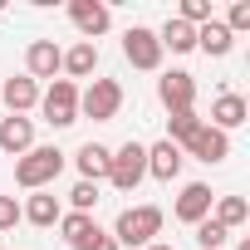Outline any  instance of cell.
Returning a JSON list of instances; mask_svg holds the SVG:
<instances>
[{"instance_id": "cell-1", "label": "cell", "mask_w": 250, "mask_h": 250, "mask_svg": "<svg viewBox=\"0 0 250 250\" xmlns=\"http://www.w3.org/2000/svg\"><path fill=\"white\" fill-rule=\"evenodd\" d=\"M64 152L54 147V143H35L20 162H15V187H25V191H49L54 187V177L64 172Z\"/></svg>"}, {"instance_id": "cell-2", "label": "cell", "mask_w": 250, "mask_h": 250, "mask_svg": "<svg viewBox=\"0 0 250 250\" xmlns=\"http://www.w3.org/2000/svg\"><path fill=\"white\" fill-rule=\"evenodd\" d=\"M157 230H162V206H128V211H118V221H113V240H118V250L123 245H133V250H147L152 240H157Z\"/></svg>"}, {"instance_id": "cell-3", "label": "cell", "mask_w": 250, "mask_h": 250, "mask_svg": "<svg viewBox=\"0 0 250 250\" xmlns=\"http://www.w3.org/2000/svg\"><path fill=\"white\" fill-rule=\"evenodd\" d=\"M108 182L118 187V191H138L143 182H147V147L143 143H123V147H113V162H108Z\"/></svg>"}, {"instance_id": "cell-4", "label": "cell", "mask_w": 250, "mask_h": 250, "mask_svg": "<svg viewBox=\"0 0 250 250\" xmlns=\"http://www.w3.org/2000/svg\"><path fill=\"white\" fill-rule=\"evenodd\" d=\"M40 113H44L49 128H74L79 123V83L54 79L49 88H40Z\"/></svg>"}, {"instance_id": "cell-5", "label": "cell", "mask_w": 250, "mask_h": 250, "mask_svg": "<svg viewBox=\"0 0 250 250\" xmlns=\"http://www.w3.org/2000/svg\"><path fill=\"white\" fill-rule=\"evenodd\" d=\"M118 108H123V83H118V79H93L88 88H79V118L113 123Z\"/></svg>"}, {"instance_id": "cell-6", "label": "cell", "mask_w": 250, "mask_h": 250, "mask_svg": "<svg viewBox=\"0 0 250 250\" xmlns=\"http://www.w3.org/2000/svg\"><path fill=\"white\" fill-rule=\"evenodd\" d=\"M123 59H128L133 69H143V74H157V69H162V44H157V30L133 25L128 35H123Z\"/></svg>"}, {"instance_id": "cell-7", "label": "cell", "mask_w": 250, "mask_h": 250, "mask_svg": "<svg viewBox=\"0 0 250 250\" xmlns=\"http://www.w3.org/2000/svg\"><path fill=\"white\" fill-rule=\"evenodd\" d=\"M69 20H74V30L88 44H98L108 35V25H113V10L103 5V0H69Z\"/></svg>"}, {"instance_id": "cell-8", "label": "cell", "mask_w": 250, "mask_h": 250, "mask_svg": "<svg viewBox=\"0 0 250 250\" xmlns=\"http://www.w3.org/2000/svg\"><path fill=\"white\" fill-rule=\"evenodd\" d=\"M182 157H196V162L216 167V162H226V157H230V138H226V133H216L211 123H201V128L182 143Z\"/></svg>"}, {"instance_id": "cell-9", "label": "cell", "mask_w": 250, "mask_h": 250, "mask_svg": "<svg viewBox=\"0 0 250 250\" xmlns=\"http://www.w3.org/2000/svg\"><path fill=\"white\" fill-rule=\"evenodd\" d=\"M157 98H162V108H167V113L196 108V79H191L187 69H167V74L157 79Z\"/></svg>"}, {"instance_id": "cell-10", "label": "cell", "mask_w": 250, "mask_h": 250, "mask_svg": "<svg viewBox=\"0 0 250 250\" xmlns=\"http://www.w3.org/2000/svg\"><path fill=\"white\" fill-rule=\"evenodd\" d=\"M59 69H64V49L54 44V40H30V49H25V74L40 83V79H59Z\"/></svg>"}, {"instance_id": "cell-11", "label": "cell", "mask_w": 250, "mask_h": 250, "mask_svg": "<svg viewBox=\"0 0 250 250\" xmlns=\"http://www.w3.org/2000/svg\"><path fill=\"white\" fill-rule=\"evenodd\" d=\"M211 201H216V191H211L206 182H187V187H182V196L172 201V216H177L182 226H196V221H206V216H211Z\"/></svg>"}, {"instance_id": "cell-12", "label": "cell", "mask_w": 250, "mask_h": 250, "mask_svg": "<svg viewBox=\"0 0 250 250\" xmlns=\"http://www.w3.org/2000/svg\"><path fill=\"white\" fill-rule=\"evenodd\" d=\"M182 167H187V157H182V147L177 143H152L147 147V177H157V182H177L182 177Z\"/></svg>"}, {"instance_id": "cell-13", "label": "cell", "mask_w": 250, "mask_h": 250, "mask_svg": "<svg viewBox=\"0 0 250 250\" xmlns=\"http://www.w3.org/2000/svg\"><path fill=\"white\" fill-rule=\"evenodd\" d=\"M35 147V118H0V152H10V157H25Z\"/></svg>"}, {"instance_id": "cell-14", "label": "cell", "mask_w": 250, "mask_h": 250, "mask_svg": "<svg viewBox=\"0 0 250 250\" xmlns=\"http://www.w3.org/2000/svg\"><path fill=\"white\" fill-rule=\"evenodd\" d=\"M0 98H5V108H10L15 118H30V108H40V83H35L30 74L5 79V83H0Z\"/></svg>"}, {"instance_id": "cell-15", "label": "cell", "mask_w": 250, "mask_h": 250, "mask_svg": "<svg viewBox=\"0 0 250 250\" xmlns=\"http://www.w3.org/2000/svg\"><path fill=\"white\" fill-rule=\"evenodd\" d=\"M108 162H113V147H103V143H83L79 152H74V167H79V182H108Z\"/></svg>"}, {"instance_id": "cell-16", "label": "cell", "mask_w": 250, "mask_h": 250, "mask_svg": "<svg viewBox=\"0 0 250 250\" xmlns=\"http://www.w3.org/2000/svg\"><path fill=\"white\" fill-rule=\"evenodd\" d=\"M59 216H64V206H59L54 191H30V201L20 206V221H30V226H40V230L59 226Z\"/></svg>"}, {"instance_id": "cell-17", "label": "cell", "mask_w": 250, "mask_h": 250, "mask_svg": "<svg viewBox=\"0 0 250 250\" xmlns=\"http://www.w3.org/2000/svg\"><path fill=\"white\" fill-rule=\"evenodd\" d=\"M245 113H250V108H245V98H240V93H221V98L211 103V128L230 138L240 123H245Z\"/></svg>"}, {"instance_id": "cell-18", "label": "cell", "mask_w": 250, "mask_h": 250, "mask_svg": "<svg viewBox=\"0 0 250 250\" xmlns=\"http://www.w3.org/2000/svg\"><path fill=\"white\" fill-rule=\"evenodd\" d=\"M69 83L74 79H93L98 74V44H88V40H79L74 49H64V69H59Z\"/></svg>"}, {"instance_id": "cell-19", "label": "cell", "mask_w": 250, "mask_h": 250, "mask_svg": "<svg viewBox=\"0 0 250 250\" xmlns=\"http://www.w3.org/2000/svg\"><path fill=\"white\" fill-rule=\"evenodd\" d=\"M196 49H201V54H211V59H226V54L235 49V35H230L221 20H206V25L196 30Z\"/></svg>"}, {"instance_id": "cell-20", "label": "cell", "mask_w": 250, "mask_h": 250, "mask_svg": "<svg viewBox=\"0 0 250 250\" xmlns=\"http://www.w3.org/2000/svg\"><path fill=\"white\" fill-rule=\"evenodd\" d=\"M157 44H162V54H167V49H172V54H191V49H196V30L172 15V20L157 30Z\"/></svg>"}, {"instance_id": "cell-21", "label": "cell", "mask_w": 250, "mask_h": 250, "mask_svg": "<svg viewBox=\"0 0 250 250\" xmlns=\"http://www.w3.org/2000/svg\"><path fill=\"white\" fill-rule=\"evenodd\" d=\"M211 221H216V226H226V230L245 226V221H250V206H245V196H216V201H211Z\"/></svg>"}, {"instance_id": "cell-22", "label": "cell", "mask_w": 250, "mask_h": 250, "mask_svg": "<svg viewBox=\"0 0 250 250\" xmlns=\"http://www.w3.org/2000/svg\"><path fill=\"white\" fill-rule=\"evenodd\" d=\"M201 123H206V118H201L196 108H182V113H172V118H167V143H177V147H182V143H187V138L201 128Z\"/></svg>"}, {"instance_id": "cell-23", "label": "cell", "mask_w": 250, "mask_h": 250, "mask_svg": "<svg viewBox=\"0 0 250 250\" xmlns=\"http://www.w3.org/2000/svg\"><path fill=\"white\" fill-rule=\"evenodd\" d=\"M93 226H98V221H93V216H83V211H64V216H59V235H64V245H69V250H74Z\"/></svg>"}, {"instance_id": "cell-24", "label": "cell", "mask_w": 250, "mask_h": 250, "mask_svg": "<svg viewBox=\"0 0 250 250\" xmlns=\"http://www.w3.org/2000/svg\"><path fill=\"white\" fill-rule=\"evenodd\" d=\"M191 230H196V245H201V250H226V235H230V230H226V226H216L211 216H206V221H196Z\"/></svg>"}, {"instance_id": "cell-25", "label": "cell", "mask_w": 250, "mask_h": 250, "mask_svg": "<svg viewBox=\"0 0 250 250\" xmlns=\"http://www.w3.org/2000/svg\"><path fill=\"white\" fill-rule=\"evenodd\" d=\"M177 20H182V25H191V30H201L206 20H216V15H211V0H182Z\"/></svg>"}, {"instance_id": "cell-26", "label": "cell", "mask_w": 250, "mask_h": 250, "mask_svg": "<svg viewBox=\"0 0 250 250\" xmlns=\"http://www.w3.org/2000/svg\"><path fill=\"white\" fill-rule=\"evenodd\" d=\"M69 206H74V211H83V216H93V206H98V187H93V182H74Z\"/></svg>"}, {"instance_id": "cell-27", "label": "cell", "mask_w": 250, "mask_h": 250, "mask_svg": "<svg viewBox=\"0 0 250 250\" xmlns=\"http://www.w3.org/2000/svg\"><path fill=\"white\" fill-rule=\"evenodd\" d=\"M74 250H118V240H113V235H108L103 226H93V230H88V235H83V240H79Z\"/></svg>"}, {"instance_id": "cell-28", "label": "cell", "mask_w": 250, "mask_h": 250, "mask_svg": "<svg viewBox=\"0 0 250 250\" xmlns=\"http://www.w3.org/2000/svg\"><path fill=\"white\" fill-rule=\"evenodd\" d=\"M230 35H240V30H250V5H245V0H235V5H230V15L221 20Z\"/></svg>"}, {"instance_id": "cell-29", "label": "cell", "mask_w": 250, "mask_h": 250, "mask_svg": "<svg viewBox=\"0 0 250 250\" xmlns=\"http://www.w3.org/2000/svg\"><path fill=\"white\" fill-rule=\"evenodd\" d=\"M10 226H20V201L0 196V230H10Z\"/></svg>"}, {"instance_id": "cell-30", "label": "cell", "mask_w": 250, "mask_h": 250, "mask_svg": "<svg viewBox=\"0 0 250 250\" xmlns=\"http://www.w3.org/2000/svg\"><path fill=\"white\" fill-rule=\"evenodd\" d=\"M147 250H177V245H162V240H152V245H147Z\"/></svg>"}]
</instances>
